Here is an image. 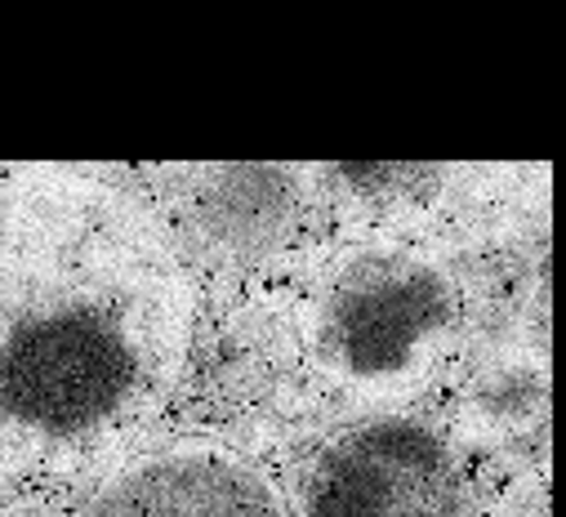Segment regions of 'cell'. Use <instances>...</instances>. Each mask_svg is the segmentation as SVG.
<instances>
[{
	"instance_id": "obj_2",
	"label": "cell",
	"mask_w": 566,
	"mask_h": 517,
	"mask_svg": "<svg viewBox=\"0 0 566 517\" xmlns=\"http://www.w3.org/2000/svg\"><path fill=\"white\" fill-rule=\"evenodd\" d=\"M460 299L415 250H353L331 268L308 317L313 361L348 393H401L451 348Z\"/></svg>"
},
{
	"instance_id": "obj_3",
	"label": "cell",
	"mask_w": 566,
	"mask_h": 517,
	"mask_svg": "<svg viewBox=\"0 0 566 517\" xmlns=\"http://www.w3.org/2000/svg\"><path fill=\"white\" fill-rule=\"evenodd\" d=\"M469 486L442 433L370 420L339 433L308 473V517H464Z\"/></svg>"
},
{
	"instance_id": "obj_1",
	"label": "cell",
	"mask_w": 566,
	"mask_h": 517,
	"mask_svg": "<svg viewBox=\"0 0 566 517\" xmlns=\"http://www.w3.org/2000/svg\"><path fill=\"white\" fill-rule=\"evenodd\" d=\"M192 277L170 228L76 170L0 179V473L103 460L188 366Z\"/></svg>"
},
{
	"instance_id": "obj_4",
	"label": "cell",
	"mask_w": 566,
	"mask_h": 517,
	"mask_svg": "<svg viewBox=\"0 0 566 517\" xmlns=\"http://www.w3.org/2000/svg\"><path fill=\"white\" fill-rule=\"evenodd\" d=\"M81 517H291L272 477L219 446H170L134 460Z\"/></svg>"
},
{
	"instance_id": "obj_8",
	"label": "cell",
	"mask_w": 566,
	"mask_h": 517,
	"mask_svg": "<svg viewBox=\"0 0 566 517\" xmlns=\"http://www.w3.org/2000/svg\"><path fill=\"white\" fill-rule=\"evenodd\" d=\"M32 504H36V499H23V495L0 490V517H41Z\"/></svg>"
},
{
	"instance_id": "obj_6",
	"label": "cell",
	"mask_w": 566,
	"mask_h": 517,
	"mask_svg": "<svg viewBox=\"0 0 566 517\" xmlns=\"http://www.w3.org/2000/svg\"><path fill=\"white\" fill-rule=\"evenodd\" d=\"M548 411V370L531 361H504L486 370L469 398V415L486 433H517Z\"/></svg>"
},
{
	"instance_id": "obj_5",
	"label": "cell",
	"mask_w": 566,
	"mask_h": 517,
	"mask_svg": "<svg viewBox=\"0 0 566 517\" xmlns=\"http://www.w3.org/2000/svg\"><path fill=\"white\" fill-rule=\"evenodd\" d=\"M300 205V175L286 166H210L192 188V214L210 245L263 254L286 236Z\"/></svg>"
},
{
	"instance_id": "obj_7",
	"label": "cell",
	"mask_w": 566,
	"mask_h": 517,
	"mask_svg": "<svg viewBox=\"0 0 566 517\" xmlns=\"http://www.w3.org/2000/svg\"><path fill=\"white\" fill-rule=\"evenodd\" d=\"M339 179H348L344 188H353L366 201H410L433 192V183L442 179L438 166H339Z\"/></svg>"
}]
</instances>
